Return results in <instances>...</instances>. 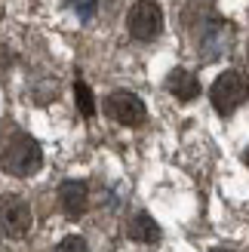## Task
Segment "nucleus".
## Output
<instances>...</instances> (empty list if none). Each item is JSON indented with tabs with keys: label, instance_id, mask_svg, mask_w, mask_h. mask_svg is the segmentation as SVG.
Listing matches in <instances>:
<instances>
[{
	"label": "nucleus",
	"instance_id": "nucleus-9",
	"mask_svg": "<svg viewBox=\"0 0 249 252\" xmlns=\"http://www.w3.org/2000/svg\"><path fill=\"white\" fill-rule=\"evenodd\" d=\"M74 93H77V108H80V114H83V117H93L95 102H93V93H90V86H86L83 80H77V83H74Z\"/></svg>",
	"mask_w": 249,
	"mask_h": 252
},
{
	"label": "nucleus",
	"instance_id": "nucleus-12",
	"mask_svg": "<svg viewBox=\"0 0 249 252\" xmlns=\"http://www.w3.org/2000/svg\"><path fill=\"white\" fill-rule=\"evenodd\" d=\"M213 252H234V249H213Z\"/></svg>",
	"mask_w": 249,
	"mask_h": 252
},
{
	"label": "nucleus",
	"instance_id": "nucleus-2",
	"mask_svg": "<svg viewBox=\"0 0 249 252\" xmlns=\"http://www.w3.org/2000/svg\"><path fill=\"white\" fill-rule=\"evenodd\" d=\"M209 98H213V108L218 114H231L234 108H240L249 98V80L240 71H225L218 74L216 83L209 86Z\"/></svg>",
	"mask_w": 249,
	"mask_h": 252
},
{
	"label": "nucleus",
	"instance_id": "nucleus-1",
	"mask_svg": "<svg viewBox=\"0 0 249 252\" xmlns=\"http://www.w3.org/2000/svg\"><path fill=\"white\" fill-rule=\"evenodd\" d=\"M0 166H3V172H9V175L28 179V175H34L43 166V151L31 135H16L3 148V154H0Z\"/></svg>",
	"mask_w": 249,
	"mask_h": 252
},
{
	"label": "nucleus",
	"instance_id": "nucleus-7",
	"mask_svg": "<svg viewBox=\"0 0 249 252\" xmlns=\"http://www.w3.org/2000/svg\"><path fill=\"white\" fill-rule=\"evenodd\" d=\"M166 90L176 95L179 102H194V98L200 95V80L185 68H172L166 74Z\"/></svg>",
	"mask_w": 249,
	"mask_h": 252
},
{
	"label": "nucleus",
	"instance_id": "nucleus-8",
	"mask_svg": "<svg viewBox=\"0 0 249 252\" xmlns=\"http://www.w3.org/2000/svg\"><path fill=\"white\" fill-rule=\"evenodd\" d=\"M126 231L135 243H157L160 240V224L148 216V212H135L126 224Z\"/></svg>",
	"mask_w": 249,
	"mask_h": 252
},
{
	"label": "nucleus",
	"instance_id": "nucleus-4",
	"mask_svg": "<svg viewBox=\"0 0 249 252\" xmlns=\"http://www.w3.org/2000/svg\"><path fill=\"white\" fill-rule=\"evenodd\" d=\"M105 114L111 120L123 123V126H142L148 120V108H145V102L135 93L117 90V93H111L105 98Z\"/></svg>",
	"mask_w": 249,
	"mask_h": 252
},
{
	"label": "nucleus",
	"instance_id": "nucleus-3",
	"mask_svg": "<svg viewBox=\"0 0 249 252\" xmlns=\"http://www.w3.org/2000/svg\"><path fill=\"white\" fill-rule=\"evenodd\" d=\"M126 25H129V34L135 40H154L163 31V9L154 0H139V3H132Z\"/></svg>",
	"mask_w": 249,
	"mask_h": 252
},
{
	"label": "nucleus",
	"instance_id": "nucleus-11",
	"mask_svg": "<svg viewBox=\"0 0 249 252\" xmlns=\"http://www.w3.org/2000/svg\"><path fill=\"white\" fill-rule=\"evenodd\" d=\"M243 163H246V166H249V148H246V154H243Z\"/></svg>",
	"mask_w": 249,
	"mask_h": 252
},
{
	"label": "nucleus",
	"instance_id": "nucleus-10",
	"mask_svg": "<svg viewBox=\"0 0 249 252\" xmlns=\"http://www.w3.org/2000/svg\"><path fill=\"white\" fill-rule=\"evenodd\" d=\"M56 252H90V246H86V240L80 234H71V237H65V240L56 246Z\"/></svg>",
	"mask_w": 249,
	"mask_h": 252
},
{
	"label": "nucleus",
	"instance_id": "nucleus-5",
	"mask_svg": "<svg viewBox=\"0 0 249 252\" xmlns=\"http://www.w3.org/2000/svg\"><path fill=\"white\" fill-rule=\"evenodd\" d=\"M31 221H34L31 206L25 203L22 197H16V194H3V197H0V228H3L6 234L22 237L25 231L31 228Z\"/></svg>",
	"mask_w": 249,
	"mask_h": 252
},
{
	"label": "nucleus",
	"instance_id": "nucleus-6",
	"mask_svg": "<svg viewBox=\"0 0 249 252\" xmlns=\"http://www.w3.org/2000/svg\"><path fill=\"white\" fill-rule=\"evenodd\" d=\"M59 203H62V212L68 219H80L86 212V182H62L59 185Z\"/></svg>",
	"mask_w": 249,
	"mask_h": 252
}]
</instances>
